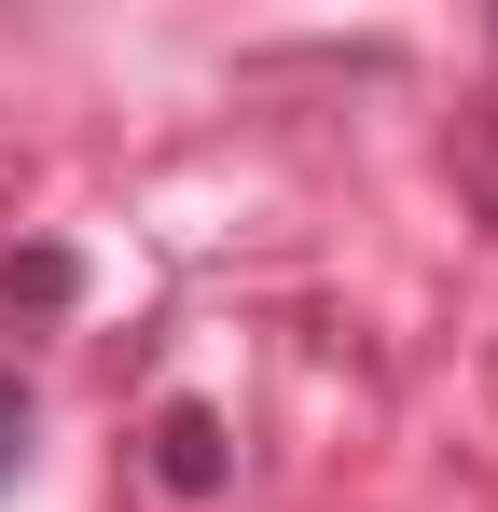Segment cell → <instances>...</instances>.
<instances>
[{
  "label": "cell",
  "instance_id": "cell-2",
  "mask_svg": "<svg viewBox=\"0 0 498 512\" xmlns=\"http://www.w3.org/2000/svg\"><path fill=\"white\" fill-rule=\"evenodd\" d=\"M28 429H42V402H28V374L0 360V499L28 485Z\"/></svg>",
  "mask_w": 498,
  "mask_h": 512
},
{
  "label": "cell",
  "instance_id": "cell-3",
  "mask_svg": "<svg viewBox=\"0 0 498 512\" xmlns=\"http://www.w3.org/2000/svg\"><path fill=\"white\" fill-rule=\"evenodd\" d=\"M0 305H70V250H28V263H0Z\"/></svg>",
  "mask_w": 498,
  "mask_h": 512
},
{
  "label": "cell",
  "instance_id": "cell-4",
  "mask_svg": "<svg viewBox=\"0 0 498 512\" xmlns=\"http://www.w3.org/2000/svg\"><path fill=\"white\" fill-rule=\"evenodd\" d=\"M471 194H485V208H498V125H485V139H471Z\"/></svg>",
  "mask_w": 498,
  "mask_h": 512
},
{
  "label": "cell",
  "instance_id": "cell-1",
  "mask_svg": "<svg viewBox=\"0 0 498 512\" xmlns=\"http://www.w3.org/2000/svg\"><path fill=\"white\" fill-rule=\"evenodd\" d=\"M222 471H236V429L208 416V402H166L153 416V485L166 499H222Z\"/></svg>",
  "mask_w": 498,
  "mask_h": 512
}]
</instances>
